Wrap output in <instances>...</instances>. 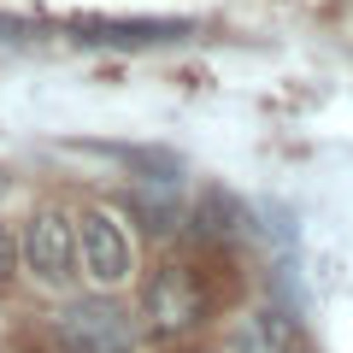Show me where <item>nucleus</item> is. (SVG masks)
Instances as JSON below:
<instances>
[{
  "label": "nucleus",
  "instance_id": "1",
  "mask_svg": "<svg viewBox=\"0 0 353 353\" xmlns=\"http://www.w3.org/2000/svg\"><path fill=\"white\" fill-rule=\"evenodd\" d=\"M65 353H136V330L112 301H77L53 318Z\"/></svg>",
  "mask_w": 353,
  "mask_h": 353
},
{
  "label": "nucleus",
  "instance_id": "2",
  "mask_svg": "<svg viewBox=\"0 0 353 353\" xmlns=\"http://www.w3.org/2000/svg\"><path fill=\"white\" fill-rule=\"evenodd\" d=\"M18 253H24V265L36 271L41 283H71V259H77V224L65 212H36L24 224V241H18Z\"/></svg>",
  "mask_w": 353,
  "mask_h": 353
},
{
  "label": "nucleus",
  "instance_id": "3",
  "mask_svg": "<svg viewBox=\"0 0 353 353\" xmlns=\"http://www.w3.org/2000/svg\"><path fill=\"white\" fill-rule=\"evenodd\" d=\"M77 253H83V271L94 283H106V289L130 277V236L106 212H83L77 218Z\"/></svg>",
  "mask_w": 353,
  "mask_h": 353
},
{
  "label": "nucleus",
  "instance_id": "4",
  "mask_svg": "<svg viewBox=\"0 0 353 353\" xmlns=\"http://www.w3.org/2000/svg\"><path fill=\"white\" fill-rule=\"evenodd\" d=\"M201 283H194L189 265H165V271H153L148 283V318L153 330H189L194 318H201Z\"/></svg>",
  "mask_w": 353,
  "mask_h": 353
},
{
  "label": "nucleus",
  "instance_id": "5",
  "mask_svg": "<svg viewBox=\"0 0 353 353\" xmlns=\"http://www.w3.org/2000/svg\"><path fill=\"white\" fill-rule=\"evenodd\" d=\"M77 41H106V48H153V41H176L183 24L165 18H77Z\"/></svg>",
  "mask_w": 353,
  "mask_h": 353
},
{
  "label": "nucleus",
  "instance_id": "6",
  "mask_svg": "<svg viewBox=\"0 0 353 353\" xmlns=\"http://www.w3.org/2000/svg\"><path fill=\"white\" fill-rule=\"evenodd\" d=\"M236 353H294L301 336H294V318L277 312V306H253L248 318H236V336H230Z\"/></svg>",
  "mask_w": 353,
  "mask_h": 353
},
{
  "label": "nucleus",
  "instance_id": "7",
  "mask_svg": "<svg viewBox=\"0 0 353 353\" xmlns=\"http://www.w3.org/2000/svg\"><path fill=\"white\" fill-rule=\"evenodd\" d=\"M12 259H18V248H12V236H6V230H0V277H6V271H12Z\"/></svg>",
  "mask_w": 353,
  "mask_h": 353
}]
</instances>
